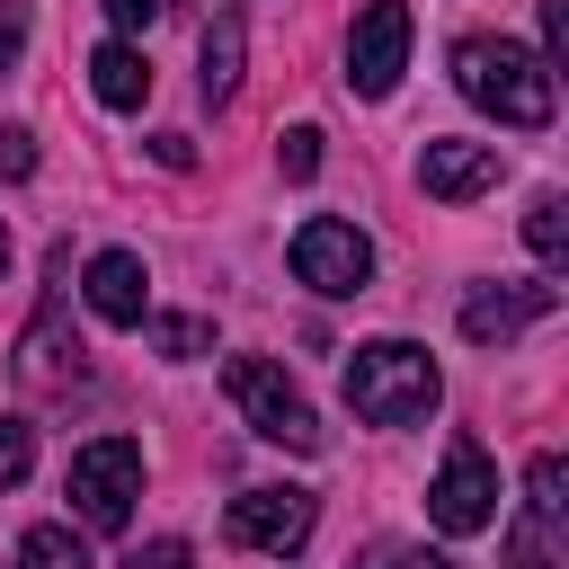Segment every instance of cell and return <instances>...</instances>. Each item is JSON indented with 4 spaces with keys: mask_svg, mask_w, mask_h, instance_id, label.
I'll return each instance as SVG.
<instances>
[{
    "mask_svg": "<svg viewBox=\"0 0 569 569\" xmlns=\"http://www.w3.org/2000/svg\"><path fill=\"white\" fill-rule=\"evenodd\" d=\"M27 169H36V142L18 124H0V178H27Z\"/></svg>",
    "mask_w": 569,
    "mask_h": 569,
    "instance_id": "7402d4cb",
    "label": "cell"
},
{
    "mask_svg": "<svg viewBox=\"0 0 569 569\" xmlns=\"http://www.w3.org/2000/svg\"><path fill=\"white\" fill-rule=\"evenodd\" d=\"M293 276L311 284V293H365L373 284V240L356 231V222H338V213H311L302 231H293Z\"/></svg>",
    "mask_w": 569,
    "mask_h": 569,
    "instance_id": "5b68a950",
    "label": "cell"
},
{
    "mask_svg": "<svg viewBox=\"0 0 569 569\" xmlns=\"http://www.w3.org/2000/svg\"><path fill=\"white\" fill-rule=\"evenodd\" d=\"M80 373H89V356H80V338H62V311L44 302V320L18 338V382L27 391H71Z\"/></svg>",
    "mask_w": 569,
    "mask_h": 569,
    "instance_id": "4fadbf2b",
    "label": "cell"
},
{
    "mask_svg": "<svg viewBox=\"0 0 569 569\" xmlns=\"http://www.w3.org/2000/svg\"><path fill=\"white\" fill-rule=\"evenodd\" d=\"M0 267H9V222H0Z\"/></svg>",
    "mask_w": 569,
    "mask_h": 569,
    "instance_id": "4316f807",
    "label": "cell"
},
{
    "mask_svg": "<svg viewBox=\"0 0 569 569\" xmlns=\"http://www.w3.org/2000/svg\"><path fill=\"white\" fill-rule=\"evenodd\" d=\"M427 516H436L445 533H489V525H498V471H489V453H480L471 436L445 445V471H436V489H427Z\"/></svg>",
    "mask_w": 569,
    "mask_h": 569,
    "instance_id": "8992f818",
    "label": "cell"
},
{
    "mask_svg": "<svg viewBox=\"0 0 569 569\" xmlns=\"http://www.w3.org/2000/svg\"><path fill=\"white\" fill-rule=\"evenodd\" d=\"M240 44H249V27H240V9H222V18L204 27V98H213V107L240 89Z\"/></svg>",
    "mask_w": 569,
    "mask_h": 569,
    "instance_id": "9a60e30c",
    "label": "cell"
},
{
    "mask_svg": "<svg viewBox=\"0 0 569 569\" xmlns=\"http://www.w3.org/2000/svg\"><path fill=\"white\" fill-rule=\"evenodd\" d=\"M569 462L560 453H533L525 471V516L507 525V569H560V516H569Z\"/></svg>",
    "mask_w": 569,
    "mask_h": 569,
    "instance_id": "52a82bcc",
    "label": "cell"
},
{
    "mask_svg": "<svg viewBox=\"0 0 569 569\" xmlns=\"http://www.w3.org/2000/svg\"><path fill=\"white\" fill-rule=\"evenodd\" d=\"M525 240H533V258H542V267H569V204H560L551 187L533 196V213H525Z\"/></svg>",
    "mask_w": 569,
    "mask_h": 569,
    "instance_id": "e0dca14e",
    "label": "cell"
},
{
    "mask_svg": "<svg viewBox=\"0 0 569 569\" xmlns=\"http://www.w3.org/2000/svg\"><path fill=\"white\" fill-rule=\"evenodd\" d=\"M222 391L240 400V418H249L267 445H284V453H320V418H311V400L293 391V373H284L276 356H231V365H222Z\"/></svg>",
    "mask_w": 569,
    "mask_h": 569,
    "instance_id": "3957f363",
    "label": "cell"
},
{
    "mask_svg": "<svg viewBox=\"0 0 569 569\" xmlns=\"http://www.w3.org/2000/svg\"><path fill=\"white\" fill-rule=\"evenodd\" d=\"M151 160H160V169H187L196 142H187V133H151Z\"/></svg>",
    "mask_w": 569,
    "mask_h": 569,
    "instance_id": "cb8c5ba5",
    "label": "cell"
},
{
    "mask_svg": "<svg viewBox=\"0 0 569 569\" xmlns=\"http://www.w3.org/2000/svg\"><path fill=\"white\" fill-rule=\"evenodd\" d=\"M409 71V0H373L347 36V89L356 98H391Z\"/></svg>",
    "mask_w": 569,
    "mask_h": 569,
    "instance_id": "ba28073f",
    "label": "cell"
},
{
    "mask_svg": "<svg viewBox=\"0 0 569 569\" xmlns=\"http://www.w3.org/2000/svg\"><path fill=\"white\" fill-rule=\"evenodd\" d=\"M453 89L471 98V107H489L498 124H516V133H542L551 124V62L542 53H525L516 36H462L453 44Z\"/></svg>",
    "mask_w": 569,
    "mask_h": 569,
    "instance_id": "6da1fadb",
    "label": "cell"
},
{
    "mask_svg": "<svg viewBox=\"0 0 569 569\" xmlns=\"http://www.w3.org/2000/svg\"><path fill=\"white\" fill-rule=\"evenodd\" d=\"M89 89H98V107H116V116H133V107L151 98V62H142V44H124V36H107V44L89 53Z\"/></svg>",
    "mask_w": 569,
    "mask_h": 569,
    "instance_id": "5bb4252c",
    "label": "cell"
},
{
    "mask_svg": "<svg viewBox=\"0 0 569 569\" xmlns=\"http://www.w3.org/2000/svg\"><path fill=\"white\" fill-rule=\"evenodd\" d=\"M80 293H89V311L107 329H142V311H151V276H142L133 249H98L89 276H80Z\"/></svg>",
    "mask_w": 569,
    "mask_h": 569,
    "instance_id": "7c38bea8",
    "label": "cell"
},
{
    "mask_svg": "<svg viewBox=\"0 0 569 569\" xmlns=\"http://www.w3.org/2000/svg\"><path fill=\"white\" fill-rule=\"evenodd\" d=\"M311 516H320V507H311V489H240L222 525H231V542H240V551H276V560H284V551H302V542H311Z\"/></svg>",
    "mask_w": 569,
    "mask_h": 569,
    "instance_id": "9c48e42d",
    "label": "cell"
},
{
    "mask_svg": "<svg viewBox=\"0 0 569 569\" xmlns=\"http://www.w3.org/2000/svg\"><path fill=\"white\" fill-rule=\"evenodd\" d=\"M151 338H160L169 356H204V347H213V320H160Z\"/></svg>",
    "mask_w": 569,
    "mask_h": 569,
    "instance_id": "ffe728a7",
    "label": "cell"
},
{
    "mask_svg": "<svg viewBox=\"0 0 569 569\" xmlns=\"http://www.w3.org/2000/svg\"><path fill=\"white\" fill-rule=\"evenodd\" d=\"M356 569H400V560H391V551H365V560H356Z\"/></svg>",
    "mask_w": 569,
    "mask_h": 569,
    "instance_id": "484cf974",
    "label": "cell"
},
{
    "mask_svg": "<svg viewBox=\"0 0 569 569\" xmlns=\"http://www.w3.org/2000/svg\"><path fill=\"white\" fill-rule=\"evenodd\" d=\"M18 53H27V9H18V0H0V71H9Z\"/></svg>",
    "mask_w": 569,
    "mask_h": 569,
    "instance_id": "603a6c76",
    "label": "cell"
},
{
    "mask_svg": "<svg viewBox=\"0 0 569 569\" xmlns=\"http://www.w3.org/2000/svg\"><path fill=\"white\" fill-rule=\"evenodd\" d=\"M36 471V427L27 418H0V489H18Z\"/></svg>",
    "mask_w": 569,
    "mask_h": 569,
    "instance_id": "ac0fdd59",
    "label": "cell"
},
{
    "mask_svg": "<svg viewBox=\"0 0 569 569\" xmlns=\"http://www.w3.org/2000/svg\"><path fill=\"white\" fill-rule=\"evenodd\" d=\"M124 569H187V542H151V551H133Z\"/></svg>",
    "mask_w": 569,
    "mask_h": 569,
    "instance_id": "d4e9b609",
    "label": "cell"
},
{
    "mask_svg": "<svg viewBox=\"0 0 569 569\" xmlns=\"http://www.w3.org/2000/svg\"><path fill=\"white\" fill-rule=\"evenodd\" d=\"M551 311H560V284H471L462 293V338L471 347H507L516 329H533Z\"/></svg>",
    "mask_w": 569,
    "mask_h": 569,
    "instance_id": "8fae6325",
    "label": "cell"
},
{
    "mask_svg": "<svg viewBox=\"0 0 569 569\" xmlns=\"http://www.w3.org/2000/svg\"><path fill=\"white\" fill-rule=\"evenodd\" d=\"M498 178H507L498 142H462V133H436V142L418 151V187H427L436 204H471V196H489Z\"/></svg>",
    "mask_w": 569,
    "mask_h": 569,
    "instance_id": "30bf717a",
    "label": "cell"
},
{
    "mask_svg": "<svg viewBox=\"0 0 569 569\" xmlns=\"http://www.w3.org/2000/svg\"><path fill=\"white\" fill-rule=\"evenodd\" d=\"M62 489H71V516H80L89 533H124V525H133V498H142V445H133V436L80 445Z\"/></svg>",
    "mask_w": 569,
    "mask_h": 569,
    "instance_id": "277c9868",
    "label": "cell"
},
{
    "mask_svg": "<svg viewBox=\"0 0 569 569\" xmlns=\"http://www.w3.org/2000/svg\"><path fill=\"white\" fill-rule=\"evenodd\" d=\"M436 400H445V373H436L427 347L373 338V347L347 356V409L365 427H418V418H436Z\"/></svg>",
    "mask_w": 569,
    "mask_h": 569,
    "instance_id": "7a4b0ae2",
    "label": "cell"
},
{
    "mask_svg": "<svg viewBox=\"0 0 569 569\" xmlns=\"http://www.w3.org/2000/svg\"><path fill=\"white\" fill-rule=\"evenodd\" d=\"M276 160H284V178H311V169H320V124H293V133L276 142Z\"/></svg>",
    "mask_w": 569,
    "mask_h": 569,
    "instance_id": "d6986e66",
    "label": "cell"
},
{
    "mask_svg": "<svg viewBox=\"0 0 569 569\" xmlns=\"http://www.w3.org/2000/svg\"><path fill=\"white\" fill-rule=\"evenodd\" d=\"M98 9L116 18V36H124V44H133V36H142V27L160 18V0H98Z\"/></svg>",
    "mask_w": 569,
    "mask_h": 569,
    "instance_id": "44dd1931",
    "label": "cell"
},
{
    "mask_svg": "<svg viewBox=\"0 0 569 569\" xmlns=\"http://www.w3.org/2000/svg\"><path fill=\"white\" fill-rule=\"evenodd\" d=\"M18 569H89V542L71 525H27L18 533Z\"/></svg>",
    "mask_w": 569,
    "mask_h": 569,
    "instance_id": "2e32d148",
    "label": "cell"
}]
</instances>
